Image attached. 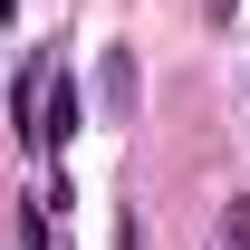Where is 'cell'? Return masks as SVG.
Here are the masks:
<instances>
[{"mask_svg": "<svg viewBox=\"0 0 250 250\" xmlns=\"http://www.w3.org/2000/svg\"><path fill=\"white\" fill-rule=\"evenodd\" d=\"M77 125H87V96H77V77H58V96H48V125H39V154H58Z\"/></svg>", "mask_w": 250, "mask_h": 250, "instance_id": "obj_1", "label": "cell"}, {"mask_svg": "<svg viewBox=\"0 0 250 250\" xmlns=\"http://www.w3.org/2000/svg\"><path fill=\"white\" fill-rule=\"evenodd\" d=\"M96 87H106V116H135V48H106V77H96Z\"/></svg>", "mask_w": 250, "mask_h": 250, "instance_id": "obj_2", "label": "cell"}, {"mask_svg": "<svg viewBox=\"0 0 250 250\" xmlns=\"http://www.w3.org/2000/svg\"><path fill=\"white\" fill-rule=\"evenodd\" d=\"M20 250H48V192H39V202H20Z\"/></svg>", "mask_w": 250, "mask_h": 250, "instance_id": "obj_3", "label": "cell"}, {"mask_svg": "<svg viewBox=\"0 0 250 250\" xmlns=\"http://www.w3.org/2000/svg\"><path fill=\"white\" fill-rule=\"evenodd\" d=\"M212 250H250V202H231V212H221V231H212Z\"/></svg>", "mask_w": 250, "mask_h": 250, "instance_id": "obj_4", "label": "cell"}, {"mask_svg": "<svg viewBox=\"0 0 250 250\" xmlns=\"http://www.w3.org/2000/svg\"><path fill=\"white\" fill-rule=\"evenodd\" d=\"M202 10H212V20H231V0H202Z\"/></svg>", "mask_w": 250, "mask_h": 250, "instance_id": "obj_5", "label": "cell"}]
</instances>
